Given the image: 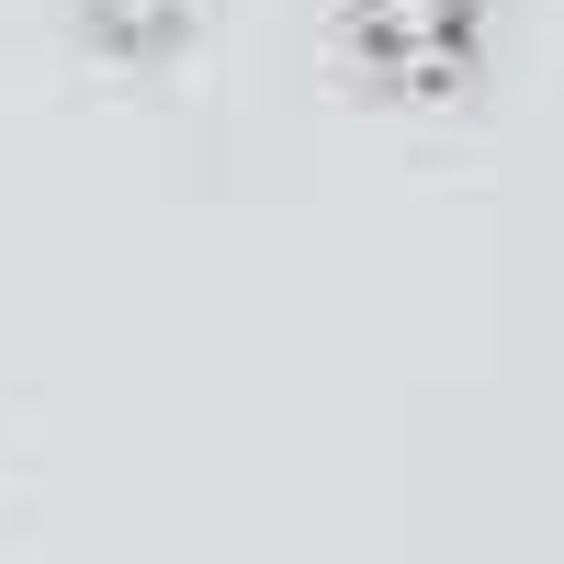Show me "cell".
I'll return each instance as SVG.
<instances>
[{
  "label": "cell",
  "mask_w": 564,
  "mask_h": 564,
  "mask_svg": "<svg viewBox=\"0 0 564 564\" xmlns=\"http://www.w3.org/2000/svg\"><path fill=\"white\" fill-rule=\"evenodd\" d=\"M339 34H350L372 90L441 102V90H463L475 57H486V0H339Z\"/></svg>",
  "instance_id": "6da1fadb"
},
{
  "label": "cell",
  "mask_w": 564,
  "mask_h": 564,
  "mask_svg": "<svg viewBox=\"0 0 564 564\" xmlns=\"http://www.w3.org/2000/svg\"><path fill=\"white\" fill-rule=\"evenodd\" d=\"M68 23L90 34V57L113 68H159L193 45V0H68Z\"/></svg>",
  "instance_id": "7a4b0ae2"
}]
</instances>
